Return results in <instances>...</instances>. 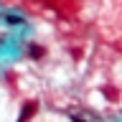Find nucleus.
<instances>
[{"instance_id":"nucleus-1","label":"nucleus","mask_w":122,"mask_h":122,"mask_svg":"<svg viewBox=\"0 0 122 122\" xmlns=\"http://www.w3.org/2000/svg\"><path fill=\"white\" fill-rule=\"evenodd\" d=\"M36 112H38V104H36V102H28V104L20 109V117H18V122H28Z\"/></svg>"},{"instance_id":"nucleus-2","label":"nucleus","mask_w":122,"mask_h":122,"mask_svg":"<svg viewBox=\"0 0 122 122\" xmlns=\"http://www.w3.org/2000/svg\"><path fill=\"white\" fill-rule=\"evenodd\" d=\"M28 53H30V59H43V56H46V51H43L38 43H30V46H28Z\"/></svg>"},{"instance_id":"nucleus-3","label":"nucleus","mask_w":122,"mask_h":122,"mask_svg":"<svg viewBox=\"0 0 122 122\" xmlns=\"http://www.w3.org/2000/svg\"><path fill=\"white\" fill-rule=\"evenodd\" d=\"M71 120H74V122H84V120H81V117H71Z\"/></svg>"}]
</instances>
